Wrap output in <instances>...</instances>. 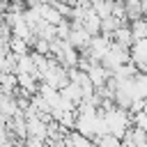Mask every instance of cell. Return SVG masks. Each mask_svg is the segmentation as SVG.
<instances>
[{"label":"cell","instance_id":"5","mask_svg":"<svg viewBox=\"0 0 147 147\" xmlns=\"http://www.w3.org/2000/svg\"><path fill=\"white\" fill-rule=\"evenodd\" d=\"M124 11H126V21L133 23L138 18H145L142 16V7H140V0H124Z\"/></svg>","mask_w":147,"mask_h":147},{"label":"cell","instance_id":"8","mask_svg":"<svg viewBox=\"0 0 147 147\" xmlns=\"http://www.w3.org/2000/svg\"><path fill=\"white\" fill-rule=\"evenodd\" d=\"M92 142H94L96 147H122V140H117V138H115V136H110V133L96 136Z\"/></svg>","mask_w":147,"mask_h":147},{"label":"cell","instance_id":"9","mask_svg":"<svg viewBox=\"0 0 147 147\" xmlns=\"http://www.w3.org/2000/svg\"><path fill=\"white\" fill-rule=\"evenodd\" d=\"M39 2H46V0H39Z\"/></svg>","mask_w":147,"mask_h":147},{"label":"cell","instance_id":"3","mask_svg":"<svg viewBox=\"0 0 147 147\" xmlns=\"http://www.w3.org/2000/svg\"><path fill=\"white\" fill-rule=\"evenodd\" d=\"M113 2H115V0H90V7H92V11L103 21V18L110 16V11H113Z\"/></svg>","mask_w":147,"mask_h":147},{"label":"cell","instance_id":"6","mask_svg":"<svg viewBox=\"0 0 147 147\" xmlns=\"http://www.w3.org/2000/svg\"><path fill=\"white\" fill-rule=\"evenodd\" d=\"M133 90H136V96L138 99H147V76L145 74H138L136 78H133Z\"/></svg>","mask_w":147,"mask_h":147},{"label":"cell","instance_id":"4","mask_svg":"<svg viewBox=\"0 0 147 147\" xmlns=\"http://www.w3.org/2000/svg\"><path fill=\"white\" fill-rule=\"evenodd\" d=\"M129 30H131L133 44H136V41H142V39H147V18H138V21L129 23Z\"/></svg>","mask_w":147,"mask_h":147},{"label":"cell","instance_id":"1","mask_svg":"<svg viewBox=\"0 0 147 147\" xmlns=\"http://www.w3.org/2000/svg\"><path fill=\"white\" fill-rule=\"evenodd\" d=\"M113 44H117V46H122V48H129L131 51V46H133V37H131V30H129V25H122V28H117L115 32H113Z\"/></svg>","mask_w":147,"mask_h":147},{"label":"cell","instance_id":"2","mask_svg":"<svg viewBox=\"0 0 147 147\" xmlns=\"http://www.w3.org/2000/svg\"><path fill=\"white\" fill-rule=\"evenodd\" d=\"M131 62L133 64H147V39L136 41L131 46Z\"/></svg>","mask_w":147,"mask_h":147},{"label":"cell","instance_id":"7","mask_svg":"<svg viewBox=\"0 0 147 147\" xmlns=\"http://www.w3.org/2000/svg\"><path fill=\"white\" fill-rule=\"evenodd\" d=\"M64 140H67L69 147H92V140H87L85 136H80V133H76V131H69V136H67Z\"/></svg>","mask_w":147,"mask_h":147}]
</instances>
